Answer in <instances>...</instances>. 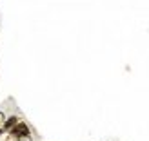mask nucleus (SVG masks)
<instances>
[{
  "mask_svg": "<svg viewBox=\"0 0 149 141\" xmlns=\"http://www.w3.org/2000/svg\"><path fill=\"white\" fill-rule=\"evenodd\" d=\"M18 121H20V118H18L17 114L7 116L6 120H4V123H2V127H4V129H6V132H7V130H11V129H13V127H15V125H17Z\"/></svg>",
  "mask_w": 149,
  "mask_h": 141,
  "instance_id": "2",
  "label": "nucleus"
},
{
  "mask_svg": "<svg viewBox=\"0 0 149 141\" xmlns=\"http://www.w3.org/2000/svg\"><path fill=\"white\" fill-rule=\"evenodd\" d=\"M7 134H9V138H11L13 141H17V139H20V138L33 136V130H31V127H29V125H27L24 120H20L11 130H7Z\"/></svg>",
  "mask_w": 149,
  "mask_h": 141,
  "instance_id": "1",
  "label": "nucleus"
},
{
  "mask_svg": "<svg viewBox=\"0 0 149 141\" xmlns=\"http://www.w3.org/2000/svg\"><path fill=\"white\" fill-rule=\"evenodd\" d=\"M4 120H6V116H4V112H0V125L4 123Z\"/></svg>",
  "mask_w": 149,
  "mask_h": 141,
  "instance_id": "3",
  "label": "nucleus"
},
{
  "mask_svg": "<svg viewBox=\"0 0 149 141\" xmlns=\"http://www.w3.org/2000/svg\"><path fill=\"white\" fill-rule=\"evenodd\" d=\"M4 132H6V129L2 127V125H0V136H2V134H4Z\"/></svg>",
  "mask_w": 149,
  "mask_h": 141,
  "instance_id": "4",
  "label": "nucleus"
}]
</instances>
